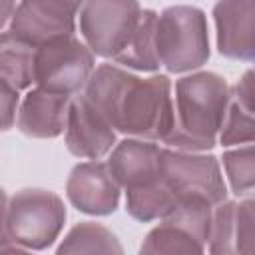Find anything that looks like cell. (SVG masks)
<instances>
[{
	"instance_id": "cb8c5ba5",
	"label": "cell",
	"mask_w": 255,
	"mask_h": 255,
	"mask_svg": "<svg viewBox=\"0 0 255 255\" xmlns=\"http://www.w3.org/2000/svg\"><path fill=\"white\" fill-rule=\"evenodd\" d=\"M253 94H255V90H253V70H247L241 76V80L235 84V88L231 92V100H235L245 110L253 112V108H255L253 106Z\"/></svg>"
},
{
	"instance_id": "ac0fdd59",
	"label": "cell",
	"mask_w": 255,
	"mask_h": 255,
	"mask_svg": "<svg viewBox=\"0 0 255 255\" xmlns=\"http://www.w3.org/2000/svg\"><path fill=\"white\" fill-rule=\"evenodd\" d=\"M56 251L62 255V253H122L124 249L108 227L94 221H84L68 231V235L62 239Z\"/></svg>"
},
{
	"instance_id": "d6986e66",
	"label": "cell",
	"mask_w": 255,
	"mask_h": 255,
	"mask_svg": "<svg viewBox=\"0 0 255 255\" xmlns=\"http://www.w3.org/2000/svg\"><path fill=\"white\" fill-rule=\"evenodd\" d=\"M211 215H213V205L209 201L201 197H187V199H179L175 207L161 219L187 231L193 239H197L201 245L207 247L211 233Z\"/></svg>"
},
{
	"instance_id": "2e32d148",
	"label": "cell",
	"mask_w": 255,
	"mask_h": 255,
	"mask_svg": "<svg viewBox=\"0 0 255 255\" xmlns=\"http://www.w3.org/2000/svg\"><path fill=\"white\" fill-rule=\"evenodd\" d=\"M34 54L36 46L16 36L12 30L0 32V78L16 90H26L34 84Z\"/></svg>"
},
{
	"instance_id": "52a82bcc",
	"label": "cell",
	"mask_w": 255,
	"mask_h": 255,
	"mask_svg": "<svg viewBox=\"0 0 255 255\" xmlns=\"http://www.w3.org/2000/svg\"><path fill=\"white\" fill-rule=\"evenodd\" d=\"M139 14L137 0H84L80 32L94 54L114 60L128 44Z\"/></svg>"
},
{
	"instance_id": "7c38bea8",
	"label": "cell",
	"mask_w": 255,
	"mask_h": 255,
	"mask_svg": "<svg viewBox=\"0 0 255 255\" xmlns=\"http://www.w3.org/2000/svg\"><path fill=\"white\" fill-rule=\"evenodd\" d=\"M255 201L245 197L241 201L223 199L213 207L209 251L211 253H249L253 249V221Z\"/></svg>"
},
{
	"instance_id": "603a6c76",
	"label": "cell",
	"mask_w": 255,
	"mask_h": 255,
	"mask_svg": "<svg viewBox=\"0 0 255 255\" xmlns=\"http://www.w3.org/2000/svg\"><path fill=\"white\" fill-rule=\"evenodd\" d=\"M20 90H16L10 82L0 78V131H6L16 122V112L20 106Z\"/></svg>"
},
{
	"instance_id": "44dd1931",
	"label": "cell",
	"mask_w": 255,
	"mask_h": 255,
	"mask_svg": "<svg viewBox=\"0 0 255 255\" xmlns=\"http://www.w3.org/2000/svg\"><path fill=\"white\" fill-rule=\"evenodd\" d=\"M223 167L229 177L235 195H249L255 185V153L253 143H243V147L229 149L223 153Z\"/></svg>"
},
{
	"instance_id": "8992f818",
	"label": "cell",
	"mask_w": 255,
	"mask_h": 255,
	"mask_svg": "<svg viewBox=\"0 0 255 255\" xmlns=\"http://www.w3.org/2000/svg\"><path fill=\"white\" fill-rule=\"evenodd\" d=\"M157 173L177 201L201 197L211 205H217L227 199V185L223 181L219 161L203 151L161 149Z\"/></svg>"
},
{
	"instance_id": "30bf717a",
	"label": "cell",
	"mask_w": 255,
	"mask_h": 255,
	"mask_svg": "<svg viewBox=\"0 0 255 255\" xmlns=\"http://www.w3.org/2000/svg\"><path fill=\"white\" fill-rule=\"evenodd\" d=\"M116 145V129L86 100L84 94L72 98L66 122V147L76 157L100 159Z\"/></svg>"
},
{
	"instance_id": "ffe728a7",
	"label": "cell",
	"mask_w": 255,
	"mask_h": 255,
	"mask_svg": "<svg viewBox=\"0 0 255 255\" xmlns=\"http://www.w3.org/2000/svg\"><path fill=\"white\" fill-rule=\"evenodd\" d=\"M139 251L141 253H203L205 245H201L197 239H193L187 231L179 229L177 225L161 219V223L145 235Z\"/></svg>"
},
{
	"instance_id": "277c9868",
	"label": "cell",
	"mask_w": 255,
	"mask_h": 255,
	"mask_svg": "<svg viewBox=\"0 0 255 255\" xmlns=\"http://www.w3.org/2000/svg\"><path fill=\"white\" fill-rule=\"evenodd\" d=\"M66 223L60 195L48 189H22L8 199L6 233L26 251L48 249Z\"/></svg>"
},
{
	"instance_id": "d4e9b609",
	"label": "cell",
	"mask_w": 255,
	"mask_h": 255,
	"mask_svg": "<svg viewBox=\"0 0 255 255\" xmlns=\"http://www.w3.org/2000/svg\"><path fill=\"white\" fill-rule=\"evenodd\" d=\"M6 209H8V197H6V191L0 187V253H20V251H26L18 243H14L10 239V235L6 233Z\"/></svg>"
},
{
	"instance_id": "4fadbf2b",
	"label": "cell",
	"mask_w": 255,
	"mask_h": 255,
	"mask_svg": "<svg viewBox=\"0 0 255 255\" xmlns=\"http://www.w3.org/2000/svg\"><path fill=\"white\" fill-rule=\"evenodd\" d=\"M72 96L50 92L44 88L30 90L20 108H18V129L36 139H52L58 137L66 129L68 110H70Z\"/></svg>"
},
{
	"instance_id": "9c48e42d",
	"label": "cell",
	"mask_w": 255,
	"mask_h": 255,
	"mask_svg": "<svg viewBox=\"0 0 255 255\" xmlns=\"http://www.w3.org/2000/svg\"><path fill=\"white\" fill-rule=\"evenodd\" d=\"M120 191L108 165L98 159L74 165L66 181L70 203L88 215H112L120 205Z\"/></svg>"
},
{
	"instance_id": "7a4b0ae2",
	"label": "cell",
	"mask_w": 255,
	"mask_h": 255,
	"mask_svg": "<svg viewBox=\"0 0 255 255\" xmlns=\"http://www.w3.org/2000/svg\"><path fill=\"white\" fill-rule=\"evenodd\" d=\"M231 88L219 74L195 72L175 82L173 126L163 143L183 151H207L221 129Z\"/></svg>"
},
{
	"instance_id": "8fae6325",
	"label": "cell",
	"mask_w": 255,
	"mask_h": 255,
	"mask_svg": "<svg viewBox=\"0 0 255 255\" xmlns=\"http://www.w3.org/2000/svg\"><path fill=\"white\" fill-rule=\"evenodd\" d=\"M217 50L221 56L253 62L255 56V0H217L213 6Z\"/></svg>"
},
{
	"instance_id": "5bb4252c",
	"label": "cell",
	"mask_w": 255,
	"mask_h": 255,
	"mask_svg": "<svg viewBox=\"0 0 255 255\" xmlns=\"http://www.w3.org/2000/svg\"><path fill=\"white\" fill-rule=\"evenodd\" d=\"M110 151L112 153L106 165L118 185L126 191L147 185L159 177L157 165L161 147L157 143L139 137H126L122 141H116L114 149Z\"/></svg>"
},
{
	"instance_id": "5b68a950",
	"label": "cell",
	"mask_w": 255,
	"mask_h": 255,
	"mask_svg": "<svg viewBox=\"0 0 255 255\" xmlns=\"http://www.w3.org/2000/svg\"><path fill=\"white\" fill-rule=\"evenodd\" d=\"M94 72V52L74 34L56 36L36 46L34 54V84L38 88L68 94H78Z\"/></svg>"
},
{
	"instance_id": "484cf974",
	"label": "cell",
	"mask_w": 255,
	"mask_h": 255,
	"mask_svg": "<svg viewBox=\"0 0 255 255\" xmlns=\"http://www.w3.org/2000/svg\"><path fill=\"white\" fill-rule=\"evenodd\" d=\"M16 4H18V0H0V28L12 18Z\"/></svg>"
},
{
	"instance_id": "9a60e30c",
	"label": "cell",
	"mask_w": 255,
	"mask_h": 255,
	"mask_svg": "<svg viewBox=\"0 0 255 255\" xmlns=\"http://www.w3.org/2000/svg\"><path fill=\"white\" fill-rule=\"evenodd\" d=\"M155 24L157 12L155 10H141L139 20L124 46V50L114 58L116 64H122L131 70L139 72H155L159 70V58L155 52Z\"/></svg>"
},
{
	"instance_id": "ba28073f",
	"label": "cell",
	"mask_w": 255,
	"mask_h": 255,
	"mask_svg": "<svg viewBox=\"0 0 255 255\" xmlns=\"http://www.w3.org/2000/svg\"><path fill=\"white\" fill-rule=\"evenodd\" d=\"M78 8L68 0H20L10 18V30L38 46L56 36L76 32Z\"/></svg>"
},
{
	"instance_id": "6da1fadb",
	"label": "cell",
	"mask_w": 255,
	"mask_h": 255,
	"mask_svg": "<svg viewBox=\"0 0 255 255\" xmlns=\"http://www.w3.org/2000/svg\"><path fill=\"white\" fill-rule=\"evenodd\" d=\"M84 88L86 100L120 133L163 141L173 126L171 80L165 74L139 78L114 64H102Z\"/></svg>"
},
{
	"instance_id": "4316f807",
	"label": "cell",
	"mask_w": 255,
	"mask_h": 255,
	"mask_svg": "<svg viewBox=\"0 0 255 255\" xmlns=\"http://www.w3.org/2000/svg\"><path fill=\"white\" fill-rule=\"evenodd\" d=\"M68 2H72V4H74L78 10H80V6H82V2H84V0H68Z\"/></svg>"
},
{
	"instance_id": "e0dca14e",
	"label": "cell",
	"mask_w": 255,
	"mask_h": 255,
	"mask_svg": "<svg viewBox=\"0 0 255 255\" xmlns=\"http://www.w3.org/2000/svg\"><path fill=\"white\" fill-rule=\"evenodd\" d=\"M175 203H177L175 195L163 185L159 177L147 185L126 191V211L133 219L143 223L161 219L175 207Z\"/></svg>"
},
{
	"instance_id": "7402d4cb",
	"label": "cell",
	"mask_w": 255,
	"mask_h": 255,
	"mask_svg": "<svg viewBox=\"0 0 255 255\" xmlns=\"http://www.w3.org/2000/svg\"><path fill=\"white\" fill-rule=\"evenodd\" d=\"M255 124H253V112L239 106L235 100L229 98V106L219 129V141L221 145H241V143H253L255 137Z\"/></svg>"
},
{
	"instance_id": "3957f363",
	"label": "cell",
	"mask_w": 255,
	"mask_h": 255,
	"mask_svg": "<svg viewBox=\"0 0 255 255\" xmlns=\"http://www.w3.org/2000/svg\"><path fill=\"white\" fill-rule=\"evenodd\" d=\"M155 52L159 64L171 74L191 72L209 60L207 18L195 6H167L157 14Z\"/></svg>"
}]
</instances>
